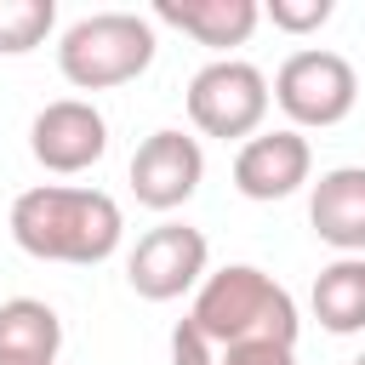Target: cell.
Returning <instances> with one entry per match:
<instances>
[{
	"label": "cell",
	"mask_w": 365,
	"mask_h": 365,
	"mask_svg": "<svg viewBox=\"0 0 365 365\" xmlns=\"http://www.w3.org/2000/svg\"><path fill=\"white\" fill-rule=\"evenodd\" d=\"M154 17L182 29L188 40L211 46V51H228V46H245L262 6L257 0H154Z\"/></svg>",
	"instance_id": "11"
},
{
	"label": "cell",
	"mask_w": 365,
	"mask_h": 365,
	"mask_svg": "<svg viewBox=\"0 0 365 365\" xmlns=\"http://www.w3.org/2000/svg\"><path fill=\"white\" fill-rule=\"evenodd\" d=\"M63 348V319L40 297H11L0 302V365H57Z\"/></svg>",
	"instance_id": "12"
},
{
	"label": "cell",
	"mask_w": 365,
	"mask_h": 365,
	"mask_svg": "<svg viewBox=\"0 0 365 365\" xmlns=\"http://www.w3.org/2000/svg\"><path fill=\"white\" fill-rule=\"evenodd\" d=\"M314 171V148L302 131L279 125V131H257L251 143H240L234 154V188L245 200H291Z\"/></svg>",
	"instance_id": "9"
},
{
	"label": "cell",
	"mask_w": 365,
	"mask_h": 365,
	"mask_svg": "<svg viewBox=\"0 0 365 365\" xmlns=\"http://www.w3.org/2000/svg\"><path fill=\"white\" fill-rule=\"evenodd\" d=\"M200 177H205V148L188 131H171V125L165 131H148L137 143V154H131V194L148 211L188 205L194 188H200Z\"/></svg>",
	"instance_id": "8"
},
{
	"label": "cell",
	"mask_w": 365,
	"mask_h": 365,
	"mask_svg": "<svg viewBox=\"0 0 365 365\" xmlns=\"http://www.w3.org/2000/svg\"><path fill=\"white\" fill-rule=\"evenodd\" d=\"M205 262H211V245L200 228L188 222H160L148 228L131 257H125V279L143 302H177L182 291H200L205 285Z\"/></svg>",
	"instance_id": "6"
},
{
	"label": "cell",
	"mask_w": 365,
	"mask_h": 365,
	"mask_svg": "<svg viewBox=\"0 0 365 365\" xmlns=\"http://www.w3.org/2000/svg\"><path fill=\"white\" fill-rule=\"evenodd\" d=\"M160 40L154 23L137 11H91L80 23L63 29L57 40V68L74 91H114L125 80H137L154 63Z\"/></svg>",
	"instance_id": "3"
},
{
	"label": "cell",
	"mask_w": 365,
	"mask_h": 365,
	"mask_svg": "<svg viewBox=\"0 0 365 365\" xmlns=\"http://www.w3.org/2000/svg\"><path fill=\"white\" fill-rule=\"evenodd\" d=\"M125 217L103 188H68V182H40L11 200V240L40 257V262H108L120 251Z\"/></svg>",
	"instance_id": "1"
},
{
	"label": "cell",
	"mask_w": 365,
	"mask_h": 365,
	"mask_svg": "<svg viewBox=\"0 0 365 365\" xmlns=\"http://www.w3.org/2000/svg\"><path fill=\"white\" fill-rule=\"evenodd\" d=\"M188 325L211 348H234V342H291L297 348V331H302L291 291L251 262H228V268L205 274V285L194 291Z\"/></svg>",
	"instance_id": "2"
},
{
	"label": "cell",
	"mask_w": 365,
	"mask_h": 365,
	"mask_svg": "<svg viewBox=\"0 0 365 365\" xmlns=\"http://www.w3.org/2000/svg\"><path fill=\"white\" fill-rule=\"evenodd\" d=\"M217 365H297V348L291 342H234V348H217Z\"/></svg>",
	"instance_id": "16"
},
{
	"label": "cell",
	"mask_w": 365,
	"mask_h": 365,
	"mask_svg": "<svg viewBox=\"0 0 365 365\" xmlns=\"http://www.w3.org/2000/svg\"><path fill=\"white\" fill-rule=\"evenodd\" d=\"M331 0H268V23L285 29V34H314L331 23Z\"/></svg>",
	"instance_id": "15"
},
{
	"label": "cell",
	"mask_w": 365,
	"mask_h": 365,
	"mask_svg": "<svg viewBox=\"0 0 365 365\" xmlns=\"http://www.w3.org/2000/svg\"><path fill=\"white\" fill-rule=\"evenodd\" d=\"M308 222L314 234L342 251V257H365V165H336L314 182L308 200Z\"/></svg>",
	"instance_id": "10"
},
{
	"label": "cell",
	"mask_w": 365,
	"mask_h": 365,
	"mask_svg": "<svg viewBox=\"0 0 365 365\" xmlns=\"http://www.w3.org/2000/svg\"><path fill=\"white\" fill-rule=\"evenodd\" d=\"M354 365H365V354H359V359H354Z\"/></svg>",
	"instance_id": "18"
},
{
	"label": "cell",
	"mask_w": 365,
	"mask_h": 365,
	"mask_svg": "<svg viewBox=\"0 0 365 365\" xmlns=\"http://www.w3.org/2000/svg\"><path fill=\"white\" fill-rule=\"evenodd\" d=\"M268 74L245 57H211L194 80H188V120L194 131L205 137H222V143H251L268 120Z\"/></svg>",
	"instance_id": "4"
},
{
	"label": "cell",
	"mask_w": 365,
	"mask_h": 365,
	"mask_svg": "<svg viewBox=\"0 0 365 365\" xmlns=\"http://www.w3.org/2000/svg\"><path fill=\"white\" fill-rule=\"evenodd\" d=\"M51 29H57L51 0H0V57H23V51L46 46Z\"/></svg>",
	"instance_id": "14"
},
{
	"label": "cell",
	"mask_w": 365,
	"mask_h": 365,
	"mask_svg": "<svg viewBox=\"0 0 365 365\" xmlns=\"http://www.w3.org/2000/svg\"><path fill=\"white\" fill-rule=\"evenodd\" d=\"M274 103L285 108L291 131L302 125H342L359 103V74L342 51H325V46H308V51H291L274 74Z\"/></svg>",
	"instance_id": "5"
},
{
	"label": "cell",
	"mask_w": 365,
	"mask_h": 365,
	"mask_svg": "<svg viewBox=\"0 0 365 365\" xmlns=\"http://www.w3.org/2000/svg\"><path fill=\"white\" fill-rule=\"evenodd\" d=\"M29 154L57 171V177H74V171H91L103 154H108V120L97 103L86 97H57L34 114L29 125Z\"/></svg>",
	"instance_id": "7"
},
{
	"label": "cell",
	"mask_w": 365,
	"mask_h": 365,
	"mask_svg": "<svg viewBox=\"0 0 365 365\" xmlns=\"http://www.w3.org/2000/svg\"><path fill=\"white\" fill-rule=\"evenodd\" d=\"M171 365H217V348H211L188 319H177V325H171Z\"/></svg>",
	"instance_id": "17"
},
{
	"label": "cell",
	"mask_w": 365,
	"mask_h": 365,
	"mask_svg": "<svg viewBox=\"0 0 365 365\" xmlns=\"http://www.w3.org/2000/svg\"><path fill=\"white\" fill-rule=\"evenodd\" d=\"M314 319L331 336H354L365 331V257H336L314 274Z\"/></svg>",
	"instance_id": "13"
}]
</instances>
